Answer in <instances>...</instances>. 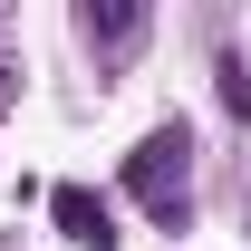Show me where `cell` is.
I'll use <instances>...</instances> for the list:
<instances>
[{
    "label": "cell",
    "mask_w": 251,
    "mask_h": 251,
    "mask_svg": "<svg viewBox=\"0 0 251 251\" xmlns=\"http://www.w3.org/2000/svg\"><path fill=\"white\" fill-rule=\"evenodd\" d=\"M184 174H193V135H184V126H155V135L126 155V193H135L164 232L184 222Z\"/></svg>",
    "instance_id": "cell-1"
},
{
    "label": "cell",
    "mask_w": 251,
    "mask_h": 251,
    "mask_svg": "<svg viewBox=\"0 0 251 251\" xmlns=\"http://www.w3.org/2000/svg\"><path fill=\"white\" fill-rule=\"evenodd\" d=\"M58 232H68V242H87V251H116L106 203H97V193H77V184H58Z\"/></svg>",
    "instance_id": "cell-2"
},
{
    "label": "cell",
    "mask_w": 251,
    "mask_h": 251,
    "mask_svg": "<svg viewBox=\"0 0 251 251\" xmlns=\"http://www.w3.org/2000/svg\"><path fill=\"white\" fill-rule=\"evenodd\" d=\"M135 29H145V10H126V0H106V10H77V39H87V49H135Z\"/></svg>",
    "instance_id": "cell-3"
},
{
    "label": "cell",
    "mask_w": 251,
    "mask_h": 251,
    "mask_svg": "<svg viewBox=\"0 0 251 251\" xmlns=\"http://www.w3.org/2000/svg\"><path fill=\"white\" fill-rule=\"evenodd\" d=\"M213 77H222V106H232V116H251V68H242V58H222Z\"/></svg>",
    "instance_id": "cell-4"
}]
</instances>
